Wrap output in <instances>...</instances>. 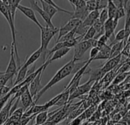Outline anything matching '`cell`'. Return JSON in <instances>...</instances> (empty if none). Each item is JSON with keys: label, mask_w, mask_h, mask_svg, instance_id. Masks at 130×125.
<instances>
[{"label": "cell", "mask_w": 130, "mask_h": 125, "mask_svg": "<svg viewBox=\"0 0 130 125\" xmlns=\"http://www.w3.org/2000/svg\"><path fill=\"white\" fill-rule=\"evenodd\" d=\"M49 118V112H43L37 114L35 117V125H42L45 124Z\"/></svg>", "instance_id": "44dd1931"}, {"label": "cell", "mask_w": 130, "mask_h": 125, "mask_svg": "<svg viewBox=\"0 0 130 125\" xmlns=\"http://www.w3.org/2000/svg\"><path fill=\"white\" fill-rule=\"evenodd\" d=\"M98 53H99V50L97 47H92V48H91L89 59L94 60V59L97 57V55L98 54Z\"/></svg>", "instance_id": "1f68e13d"}, {"label": "cell", "mask_w": 130, "mask_h": 125, "mask_svg": "<svg viewBox=\"0 0 130 125\" xmlns=\"http://www.w3.org/2000/svg\"><path fill=\"white\" fill-rule=\"evenodd\" d=\"M108 5V0H97V10L101 11L107 8Z\"/></svg>", "instance_id": "f1b7e54d"}, {"label": "cell", "mask_w": 130, "mask_h": 125, "mask_svg": "<svg viewBox=\"0 0 130 125\" xmlns=\"http://www.w3.org/2000/svg\"><path fill=\"white\" fill-rule=\"evenodd\" d=\"M20 101L21 102L22 104V108L24 109V112L27 111L28 108H30L31 106L37 105L34 103V99L30 95V92L29 91V89H27L21 95L20 98Z\"/></svg>", "instance_id": "30bf717a"}, {"label": "cell", "mask_w": 130, "mask_h": 125, "mask_svg": "<svg viewBox=\"0 0 130 125\" xmlns=\"http://www.w3.org/2000/svg\"><path fill=\"white\" fill-rule=\"evenodd\" d=\"M107 11H108V15H109V18L110 19H113L117 11V8L115 5V4L113 3V1L111 0H108V5L107 7Z\"/></svg>", "instance_id": "7402d4cb"}, {"label": "cell", "mask_w": 130, "mask_h": 125, "mask_svg": "<svg viewBox=\"0 0 130 125\" xmlns=\"http://www.w3.org/2000/svg\"><path fill=\"white\" fill-rule=\"evenodd\" d=\"M86 7L89 12L97 10V0L86 1Z\"/></svg>", "instance_id": "83f0119b"}, {"label": "cell", "mask_w": 130, "mask_h": 125, "mask_svg": "<svg viewBox=\"0 0 130 125\" xmlns=\"http://www.w3.org/2000/svg\"><path fill=\"white\" fill-rule=\"evenodd\" d=\"M28 68L29 67H26L24 65H22V66H21V67L19 69H18V73L16 74V79L14 80V82L12 87L21 84L27 78V73L28 71Z\"/></svg>", "instance_id": "9a60e30c"}, {"label": "cell", "mask_w": 130, "mask_h": 125, "mask_svg": "<svg viewBox=\"0 0 130 125\" xmlns=\"http://www.w3.org/2000/svg\"><path fill=\"white\" fill-rule=\"evenodd\" d=\"M124 95L125 96H130V90H127L126 92H124Z\"/></svg>", "instance_id": "e575fe53"}, {"label": "cell", "mask_w": 130, "mask_h": 125, "mask_svg": "<svg viewBox=\"0 0 130 125\" xmlns=\"http://www.w3.org/2000/svg\"><path fill=\"white\" fill-rule=\"evenodd\" d=\"M108 40H109V38L105 35V34H104V35H102L98 40L99 41V42H101V43H102V44H107V41H108Z\"/></svg>", "instance_id": "836d02e7"}, {"label": "cell", "mask_w": 130, "mask_h": 125, "mask_svg": "<svg viewBox=\"0 0 130 125\" xmlns=\"http://www.w3.org/2000/svg\"><path fill=\"white\" fill-rule=\"evenodd\" d=\"M36 115H32L30 117H22L17 125H27L30 121H32Z\"/></svg>", "instance_id": "f546056e"}, {"label": "cell", "mask_w": 130, "mask_h": 125, "mask_svg": "<svg viewBox=\"0 0 130 125\" xmlns=\"http://www.w3.org/2000/svg\"><path fill=\"white\" fill-rule=\"evenodd\" d=\"M62 95H63V92H61L60 94L57 95H56V96H55L54 98H53L51 100H50V101H49V102H47L46 103H45V105H46L48 108H51V107H53V106L56 105V103L59 102V100L62 98Z\"/></svg>", "instance_id": "484cf974"}, {"label": "cell", "mask_w": 130, "mask_h": 125, "mask_svg": "<svg viewBox=\"0 0 130 125\" xmlns=\"http://www.w3.org/2000/svg\"><path fill=\"white\" fill-rule=\"evenodd\" d=\"M82 23V21L79 19H76V18H71L66 24H65L63 26H62L59 29V32H58V37L57 40L56 41V43H57L61 37H62L63 36H65L66 34H67L68 33H69L70 31H73L74 29H75L78 26L80 25V24Z\"/></svg>", "instance_id": "277c9868"}, {"label": "cell", "mask_w": 130, "mask_h": 125, "mask_svg": "<svg viewBox=\"0 0 130 125\" xmlns=\"http://www.w3.org/2000/svg\"><path fill=\"white\" fill-rule=\"evenodd\" d=\"M121 58H122V54H120L116 57L109 59V60L101 67V69L103 70V71L105 73L113 71V69H116L117 67V66H119V63L121 61Z\"/></svg>", "instance_id": "4fadbf2b"}, {"label": "cell", "mask_w": 130, "mask_h": 125, "mask_svg": "<svg viewBox=\"0 0 130 125\" xmlns=\"http://www.w3.org/2000/svg\"><path fill=\"white\" fill-rule=\"evenodd\" d=\"M129 76V73H120V74H117L116 77L114 78L113 81V85H118L120 84L121 82H123Z\"/></svg>", "instance_id": "cb8c5ba5"}, {"label": "cell", "mask_w": 130, "mask_h": 125, "mask_svg": "<svg viewBox=\"0 0 130 125\" xmlns=\"http://www.w3.org/2000/svg\"><path fill=\"white\" fill-rule=\"evenodd\" d=\"M46 69V67H44L38 74L37 76L34 79V80L30 83L29 85V91L30 92L31 96L33 97L34 100L36 98L37 95L38 94V92L40 91V89H42V86L40 85V80H41V76L43 73V72L45 71V70Z\"/></svg>", "instance_id": "52a82bcc"}, {"label": "cell", "mask_w": 130, "mask_h": 125, "mask_svg": "<svg viewBox=\"0 0 130 125\" xmlns=\"http://www.w3.org/2000/svg\"><path fill=\"white\" fill-rule=\"evenodd\" d=\"M128 109H129V110H130V103L129 104V105H128Z\"/></svg>", "instance_id": "8d00e7d4"}, {"label": "cell", "mask_w": 130, "mask_h": 125, "mask_svg": "<svg viewBox=\"0 0 130 125\" xmlns=\"http://www.w3.org/2000/svg\"><path fill=\"white\" fill-rule=\"evenodd\" d=\"M100 21L102 24H104L108 19H109V15H108V11L107 8H104L103 10L101 11L100 12V15H99V18Z\"/></svg>", "instance_id": "4316f807"}, {"label": "cell", "mask_w": 130, "mask_h": 125, "mask_svg": "<svg viewBox=\"0 0 130 125\" xmlns=\"http://www.w3.org/2000/svg\"><path fill=\"white\" fill-rule=\"evenodd\" d=\"M91 125H98V122H94Z\"/></svg>", "instance_id": "d590c367"}, {"label": "cell", "mask_w": 130, "mask_h": 125, "mask_svg": "<svg viewBox=\"0 0 130 125\" xmlns=\"http://www.w3.org/2000/svg\"><path fill=\"white\" fill-rule=\"evenodd\" d=\"M110 50H111V47L109 45L106 44L101 50H99L98 54L94 59V60H109L110 57Z\"/></svg>", "instance_id": "d6986e66"}, {"label": "cell", "mask_w": 130, "mask_h": 125, "mask_svg": "<svg viewBox=\"0 0 130 125\" xmlns=\"http://www.w3.org/2000/svg\"><path fill=\"white\" fill-rule=\"evenodd\" d=\"M18 10H19L22 14H24L27 18H28L34 23H35L39 27V28H41L43 27L40 24V23L38 21V20L37 18V16L35 15V11L31 8H28V7H26V6L22 5L20 4L18 5Z\"/></svg>", "instance_id": "9c48e42d"}, {"label": "cell", "mask_w": 130, "mask_h": 125, "mask_svg": "<svg viewBox=\"0 0 130 125\" xmlns=\"http://www.w3.org/2000/svg\"><path fill=\"white\" fill-rule=\"evenodd\" d=\"M41 5H42V9L52 18L57 12H58V11L55 8H53L51 5H50V4H48V3H46L44 0H40V1H38Z\"/></svg>", "instance_id": "ffe728a7"}, {"label": "cell", "mask_w": 130, "mask_h": 125, "mask_svg": "<svg viewBox=\"0 0 130 125\" xmlns=\"http://www.w3.org/2000/svg\"><path fill=\"white\" fill-rule=\"evenodd\" d=\"M129 58H130V50H129Z\"/></svg>", "instance_id": "74e56055"}, {"label": "cell", "mask_w": 130, "mask_h": 125, "mask_svg": "<svg viewBox=\"0 0 130 125\" xmlns=\"http://www.w3.org/2000/svg\"><path fill=\"white\" fill-rule=\"evenodd\" d=\"M70 50H71V48L64 47V48H62V49H60L59 50H56V52H54L51 55V57L49 59H47V61L49 62V63H52L54 60H57L59 59H61L64 56H66L70 51Z\"/></svg>", "instance_id": "e0dca14e"}, {"label": "cell", "mask_w": 130, "mask_h": 125, "mask_svg": "<svg viewBox=\"0 0 130 125\" xmlns=\"http://www.w3.org/2000/svg\"><path fill=\"white\" fill-rule=\"evenodd\" d=\"M46 3H48V4H50V5H51L53 8H55L58 11H60V12H64V13H66V14H69L70 15H72H72H73V11H68V10H66V9H64V8H60L59 6H58L53 1H52V0H44Z\"/></svg>", "instance_id": "d4e9b609"}, {"label": "cell", "mask_w": 130, "mask_h": 125, "mask_svg": "<svg viewBox=\"0 0 130 125\" xmlns=\"http://www.w3.org/2000/svg\"><path fill=\"white\" fill-rule=\"evenodd\" d=\"M14 99L11 97L6 105L3 107V108L0 112V125H3L10 117L11 108L14 102Z\"/></svg>", "instance_id": "7c38bea8"}, {"label": "cell", "mask_w": 130, "mask_h": 125, "mask_svg": "<svg viewBox=\"0 0 130 125\" xmlns=\"http://www.w3.org/2000/svg\"><path fill=\"white\" fill-rule=\"evenodd\" d=\"M109 46L111 47L110 57V59H111V58L116 57L121 54V53L123 50V47H124V41L117 42L115 44H110Z\"/></svg>", "instance_id": "2e32d148"}, {"label": "cell", "mask_w": 130, "mask_h": 125, "mask_svg": "<svg viewBox=\"0 0 130 125\" xmlns=\"http://www.w3.org/2000/svg\"><path fill=\"white\" fill-rule=\"evenodd\" d=\"M41 54H42V51H41V49L40 47H39L37 50H35L27 59V60L24 63V66H26V67H29L31 65H34L35 63V62L41 57Z\"/></svg>", "instance_id": "ac0fdd59"}, {"label": "cell", "mask_w": 130, "mask_h": 125, "mask_svg": "<svg viewBox=\"0 0 130 125\" xmlns=\"http://www.w3.org/2000/svg\"><path fill=\"white\" fill-rule=\"evenodd\" d=\"M96 34V31L93 27H91L88 31H87V33L84 35V37H82L81 41H87V40H90L94 39V36Z\"/></svg>", "instance_id": "603a6c76"}, {"label": "cell", "mask_w": 130, "mask_h": 125, "mask_svg": "<svg viewBox=\"0 0 130 125\" xmlns=\"http://www.w3.org/2000/svg\"><path fill=\"white\" fill-rule=\"evenodd\" d=\"M30 2V5L31 6V8L34 11H37L40 15V17L43 18V20L45 21V23L46 24V26L49 27L50 28H52V29H55L56 27L53 25V24L52 23V21H51V18L42 9V8H40L39 5H38V1H29Z\"/></svg>", "instance_id": "8992f818"}, {"label": "cell", "mask_w": 130, "mask_h": 125, "mask_svg": "<svg viewBox=\"0 0 130 125\" xmlns=\"http://www.w3.org/2000/svg\"><path fill=\"white\" fill-rule=\"evenodd\" d=\"M0 73H1V72H0Z\"/></svg>", "instance_id": "f35d334b"}, {"label": "cell", "mask_w": 130, "mask_h": 125, "mask_svg": "<svg viewBox=\"0 0 130 125\" xmlns=\"http://www.w3.org/2000/svg\"><path fill=\"white\" fill-rule=\"evenodd\" d=\"M5 73H9V74H17L18 73V65L17 62L15 60L14 57V46L11 44V53H10V60L7 66L6 70L5 71Z\"/></svg>", "instance_id": "8fae6325"}, {"label": "cell", "mask_w": 130, "mask_h": 125, "mask_svg": "<svg viewBox=\"0 0 130 125\" xmlns=\"http://www.w3.org/2000/svg\"><path fill=\"white\" fill-rule=\"evenodd\" d=\"M75 62L72 60H70L69 63H67L66 65H64L61 69H59L57 73L54 75V76L47 82V84L44 86L42 87V89H40V91L38 92V94L37 95L36 98L34 99V103L37 104V102L39 101V99H40V97L48 90L50 89L51 87H53V86H55L56 84H57L58 82H59L61 80H62L63 79H65L66 77H67L68 76H69L70 74H72L74 67H75Z\"/></svg>", "instance_id": "6da1fadb"}, {"label": "cell", "mask_w": 130, "mask_h": 125, "mask_svg": "<svg viewBox=\"0 0 130 125\" xmlns=\"http://www.w3.org/2000/svg\"><path fill=\"white\" fill-rule=\"evenodd\" d=\"M74 7L75 11L72 18L79 19L83 21L89 14V11L86 7V1L85 0H69V1Z\"/></svg>", "instance_id": "3957f363"}, {"label": "cell", "mask_w": 130, "mask_h": 125, "mask_svg": "<svg viewBox=\"0 0 130 125\" xmlns=\"http://www.w3.org/2000/svg\"><path fill=\"white\" fill-rule=\"evenodd\" d=\"M95 109H96V106L95 105H92V106L86 109V111L84 112L85 116H86V118H89L90 117H91L95 113Z\"/></svg>", "instance_id": "4dcf8cb0"}, {"label": "cell", "mask_w": 130, "mask_h": 125, "mask_svg": "<svg viewBox=\"0 0 130 125\" xmlns=\"http://www.w3.org/2000/svg\"><path fill=\"white\" fill-rule=\"evenodd\" d=\"M92 27L95 29V31H96V32H97V31H100L102 27H104V24H102V23L100 21V20L98 19V20H96V21H94V24L92 25Z\"/></svg>", "instance_id": "d6a6232c"}, {"label": "cell", "mask_w": 130, "mask_h": 125, "mask_svg": "<svg viewBox=\"0 0 130 125\" xmlns=\"http://www.w3.org/2000/svg\"><path fill=\"white\" fill-rule=\"evenodd\" d=\"M91 48V44L90 40L87 41H80L78 44L74 47V55H73V60L76 63L77 61L80 60L84 54L86 53L87 50Z\"/></svg>", "instance_id": "5b68a950"}, {"label": "cell", "mask_w": 130, "mask_h": 125, "mask_svg": "<svg viewBox=\"0 0 130 125\" xmlns=\"http://www.w3.org/2000/svg\"><path fill=\"white\" fill-rule=\"evenodd\" d=\"M86 73L90 74V78H89L88 80L91 81V82H98L100 79H102L104 78V76H105V74H106L103 71V70L101 68L92 70V69L88 68V69H87V70L85 72V74Z\"/></svg>", "instance_id": "5bb4252c"}, {"label": "cell", "mask_w": 130, "mask_h": 125, "mask_svg": "<svg viewBox=\"0 0 130 125\" xmlns=\"http://www.w3.org/2000/svg\"><path fill=\"white\" fill-rule=\"evenodd\" d=\"M94 83V82H91V81H89V80H88L87 82L84 83L83 85L79 86L76 89V90H75L74 92H72V93L69 95V102H70L72 100H73V99H76V98H78V97H80V96L85 95V93L90 92V91L91 90V89H92V86H93Z\"/></svg>", "instance_id": "ba28073f"}, {"label": "cell", "mask_w": 130, "mask_h": 125, "mask_svg": "<svg viewBox=\"0 0 130 125\" xmlns=\"http://www.w3.org/2000/svg\"><path fill=\"white\" fill-rule=\"evenodd\" d=\"M40 30V39H41V45H40V49L42 51L41 56H43V63H46L47 58L46 56L48 54V45L50 42L51 41L52 38L59 32V28L56 27L55 29L50 28L49 27L43 26Z\"/></svg>", "instance_id": "7a4b0ae2"}]
</instances>
